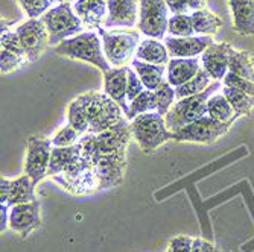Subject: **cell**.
I'll return each instance as SVG.
<instances>
[{
	"label": "cell",
	"mask_w": 254,
	"mask_h": 252,
	"mask_svg": "<svg viewBox=\"0 0 254 252\" xmlns=\"http://www.w3.org/2000/svg\"><path fill=\"white\" fill-rule=\"evenodd\" d=\"M131 139H132L131 125L128 123V119L124 117L114 126L99 134H91V132L84 134L79 140L82 149V158H85L90 163L95 155L127 152Z\"/></svg>",
	"instance_id": "6da1fadb"
},
{
	"label": "cell",
	"mask_w": 254,
	"mask_h": 252,
	"mask_svg": "<svg viewBox=\"0 0 254 252\" xmlns=\"http://www.w3.org/2000/svg\"><path fill=\"white\" fill-rule=\"evenodd\" d=\"M76 99L84 109L88 122V132L91 134H99L124 119V109L107 93L88 91V93L79 95Z\"/></svg>",
	"instance_id": "7a4b0ae2"
},
{
	"label": "cell",
	"mask_w": 254,
	"mask_h": 252,
	"mask_svg": "<svg viewBox=\"0 0 254 252\" xmlns=\"http://www.w3.org/2000/svg\"><path fill=\"white\" fill-rule=\"evenodd\" d=\"M221 88V82L215 81L207 87L202 93L175 101L169 112L165 116L166 126L171 132H177L178 129L188 126L207 114V103L209 99Z\"/></svg>",
	"instance_id": "3957f363"
},
{
	"label": "cell",
	"mask_w": 254,
	"mask_h": 252,
	"mask_svg": "<svg viewBox=\"0 0 254 252\" xmlns=\"http://www.w3.org/2000/svg\"><path fill=\"white\" fill-rule=\"evenodd\" d=\"M58 55L70 59H81L96 65L104 73L108 72L111 65L107 61L102 49V41L96 32H82L76 37L67 38L54 49Z\"/></svg>",
	"instance_id": "277c9868"
},
{
	"label": "cell",
	"mask_w": 254,
	"mask_h": 252,
	"mask_svg": "<svg viewBox=\"0 0 254 252\" xmlns=\"http://www.w3.org/2000/svg\"><path fill=\"white\" fill-rule=\"evenodd\" d=\"M129 125L132 139L145 153L155 151L168 140L174 139V132H171L166 126L165 116H161L157 111L137 116Z\"/></svg>",
	"instance_id": "5b68a950"
},
{
	"label": "cell",
	"mask_w": 254,
	"mask_h": 252,
	"mask_svg": "<svg viewBox=\"0 0 254 252\" xmlns=\"http://www.w3.org/2000/svg\"><path fill=\"white\" fill-rule=\"evenodd\" d=\"M102 37V49L110 65L127 67L140 44V32L134 29H98Z\"/></svg>",
	"instance_id": "8992f818"
},
{
	"label": "cell",
	"mask_w": 254,
	"mask_h": 252,
	"mask_svg": "<svg viewBox=\"0 0 254 252\" xmlns=\"http://www.w3.org/2000/svg\"><path fill=\"white\" fill-rule=\"evenodd\" d=\"M41 20L49 32V46H58L67 38L82 34L84 29V23L76 15L73 3H60L55 8H51Z\"/></svg>",
	"instance_id": "52a82bcc"
},
{
	"label": "cell",
	"mask_w": 254,
	"mask_h": 252,
	"mask_svg": "<svg viewBox=\"0 0 254 252\" xmlns=\"http://www.w3.org/2000/svg\"><path fill=\"white\" fill-rule=\"evenodd\" d=\"M138 31L148 38L163 40L169 23L166 0H138Z\"/></svg>",
	"instance_id": "ba28073f"
},
{
	"label": "cell",
	"mask_w": 254,
	"mask_h": 252,
	"mask_svg": "<svg viewBox=\"0 0 254 252\" xmlns=\"http://www.w3.org/2000/svg\"><path fill=\"white\" fill-rule=\"evenodd\" d=\"M52 139L32 135L28 139V151L25 158V173L32 179L34 186L48 176L51 156H52Z\"/></svg>",
	"instance_id": "9c48e42d"
},
{
	"label": "cell",
	"mask_w": 254,
	"mask_h": 252,
	"mask_svg": "<svg viewBox=\"0 0 254 252\" xmlns=\"http://www.w3.org/2000/svg\"><path fill=\"white\" fill-rule=\"evenodd\" d=\"M232 125L221 123L210 116H205L198 119L196 122L184 126L174 132L175 142H189V143H201V145H210L218 142L222 135H225Z\"/></svg>",
	"instance_id": "30bf717a"
},
{
	"label": "cell",
	"mask_w": 254,
	"mask_h": 252,
	"mask_svg": "<svg viewBox=\"0 0 254 252\" xmlns=\"http://www.w3.org/2000/svg\"><path fill=\"white\" fill-rule=\"evenodd\" d=\"M54 179L63 189L68 190L73 195H87L99 190V182L95 175L93 166L85 158H82V155L73 167L65 170L64 173L54 176Z\"/></svg>",
	"instance_id": "8fae6325"
},
{
	"label": "cell",
	"mask_w": 254,
	"mask_h": 252,
	"mask_svg": "<svg viewBox=\"0 0 254 252\" xmlns=\"http://www.w3.org/2000/svg\"><path fill=\"white\" fill-rule=\"evenodd\" d=\"M90 164L93 166L95 175L99 182V190L113 189L122 184L127 169V152L95 155Z\"/></svg>",
	"instance_id": "7c38bea8"
},
{
	"label": "cell",
	"mask_w": 254,
	"mask_h": 252,
	"mask_svg": "<svg viewBox=\"0 0 254 252\" xmlns=\"http://www.w3.org/2000/svg\"><path fill=\"white\" fill-rule=\"evenodd\" d=\"M15 32L25 49L26 58L29 62L38 59V56L44 52L46 46L49 44V32L46 29L44 21L40 18H29L15 28Z\"/></svg>",
	"instance_id": "4fadbf2b"
},
{
	"label": "cell",
	"mask_w": 254,
	"mask_h": 252,
	"mask_svg": "<svg viewBox=\"0 0 254 252\" xmlns=\"http://www.w3.org/2000/svg\"><path fill=\"white\" fill-rule=\"evenodd\" d=\"M34 201H37L35 186L26 173L15 179H8L2 176V179H0V203L14 207L18 203H28Z\"/></svg>",
	"instance_id": "5bb4252c"
},
{
	"label": "cell",
	"mask_w": 254,
	"mask_h": 252,
	"mask_svg": "<svg viewBox=\"0 0 254 252\" xmlns=\"http://www.w3.org/2000/svg\"><path fill=\"white\" fill-rule=\"evenodd\" d=\"M41 225L40 216V202L18 203L9 208V228L20 237L26 239L32 231Z\"/></svg>",
	"instance_id": "9a60e30c"
},
{
	"label": "cell",
	"mask_w": 254,
	"mask_h": 252,
	"mask_svg": "<svg viewBox=\"0 0 254 252\" xmlns=\"http://www.w3.org/2000/svg\"><path fill=\"white\" fill-rule=\"evenodd\" d=\"M213 44L212 35H196V37H166L165 46L172 58H196Z\"/></svg>",
	"instance_id": "2e32d148"
},
{
	"label": "cell",
	"mask_w": 254,
	"mask_h": 252,
	"mask_svg": "<svg viewBox=\"0 0 254 252\" xmlns=\"http://www.w3.org/2000/svg\"><path fill=\"white\" fill-rule=\"evenodd\" d=\"M233 48L228 43H213L201 55L202 68L215 81H222L228 73L230 53Z\"/></svg>",
	"instance_id": "e0dca14e"
},
{
	"label": "cell",
	"mask_w": 254,
	"mask_h": 252,
	"mask_svg": "<svg viewBox=\"0 0 254 252\" xmlns=\"http://www.w3.org/2000/svg\"><path fill=\"white\" fill-rule=\"evenodd\" d=\"M108 14L104 23L105 29L128 28L137 25V0H108Z\"/></svg>",
	"instance_id": "ac0fdd59"
},
{
	"label": "cell",
	"mask_w": 254,
	"mask_h": 252,
	"mask_svg": "<svg viewBox=\"0 0 254 252\" xmlns=\"http://www.w3.org/2000/svg\"><path fill=\"white\" fill-rule=\"evenodd\" d=\"M127 84H128V65L113 67L104 73V93H107L125 112H128L129 103L127 99Z\"/></svg>",
	"instance_id": "d6986e66"
},
{
	"label": "cell",
	"mask_w": 254,
	"mask_h": 252,
	"mask_svg": "<svg viewBox=\"0 0 254 252\" xmlns=\"http://www.w3.org/2000/svg\"><path fill=\"white\" fill-rule=\"evenodd\" d=\"M202 68L201 59L196 58H172L166 67V81L174 87H180L190 81Z\"/></svg>",
	"instance_id": "ffe728a7"
},
{
	"label": "cell",
	"mask_w": 254,
	"mask_h": 252,
	"mask_svg": "<svg viewBox=\"0 0 254 252\" xmlns=\"http://www.w3.org/2000/svg\"><path fill=\"white\" fill-rule=\"evenodd\" d=\"M107 2L108 0H76L73 3V9L84 25L101 29L108 14Z\"/></svg>",
	"instance_id": "44dd1931"
},
{
	"label": "cell",
	"mask_w": 254,
	"mask_h": 252,
	"mask_svg": "<svg viewBox=\"0 0 254 252\" xmlns=\"http://www.w3.org/2000/svg\"><path fill=\"white\" fill-rule=\"evenodd\" d=\"M233 28L239 35H254V0H228Z\"/></svg>",
	"instance_id": "7402d4cb"
},
{
	"label": "cell",
	"mask_w": 254,
	"mask_h": 252,
	"mask_svg": "<svg viewBox=\"0 0 254 252\" xmlns=\"http://www.w3.org/2000/svg\"><path fill=\"white\" fill-rule=\"evenodd\" d=\"M81 155H82V149H81L79 142L73 146H67V148H55L54 146L48 176L54 178L60 173H64L70 167H73L81 159Z\"/></svg>",
	"instance_id": "603a6c76"
},
{
	"label": "cell",
	"mask_w": 254,
	"mask_h": 252,
	"mask_svg": "<svg viewBox=\"0 0 254 252\" xmlns=\"http://www.w3.org/2000/svg\"><path fill=\"white\" fill-rule=\"evenodd\" d=\"M135 58L157 65H166L171 61L165 43H161L160 40L155 38H146L138 44Z\"/></svg>",
	"instance_id": "cb8c5ba5"
},
{
	"label": "cell",
	"mask_w": 254,
	"mask_h": 252,
	"mask_svg": "<svg viewBox=\"0 0 254 252\" xmlns=\"http://www.w3.org/2000/svg\"><path fill=\"white\" fill-rule=\"evenodd\" d=\"M131 65L134 67L135 73L138 75V78H140L146 90L154 91L165 82V72H166L165 65L149 64L137 58L131 61Z\"/></svg>",
	"instance_id": "d4e9b609"
},
{
	"label": "cell",
	"mask_w": 254,
	"mask_h": 252,
	"mask_svg": "<svg viewBox=\"0 0 254 252\" xmlns=\"http://www.w3.org/2000/svg\"><path fill=\"white\" fill-rule=\"evenodd\" d=\"M207 116H210L212 119L227 123V125H233L235 120H238V114L233 109V106L230 105L227 98L221 93H215L207 103Z\"/></svg>",
	"instance_id": "484cf974"
},
{
	"label": "cell",
	"mask_w": 254,
	"mask_h": 252,
	"mask_svg": "<svg viewBox=\"0 0 254 252\" xmlns=\"http://www.w3.org/2000/svg\"><path fill=\"white\" fill-rule=\"evenodd\" d=\"M192 26L196 35H215L222 26V20L209 9H198L190 14Z\"/></svg>",
	"instance_id": "4316f807"
},
{
	"label": "cell",
	"mask_w": 254,
	"mask_h": 252,
	"mask_svg": "<svg viewBox=\"0 0 254 252\" xmlns=\"http://www.w3.org/2000/svg\"><path fill=\"white\" fill-rule=\"evenodd\" d=\"M228 72L233 75L248 79L254 82V64L248 52L245 50H232L230 53V62H228Z\"/></svg>",
	"instance_id": "83f0119b"
},
{
	"label": "cell",
	"mask_w": 254,
	"mask_h": 252,
	"mask_svg": "<svg viewBox=\"0 0 254 252\" xmlns=\"http://www.w3.org/2000/svg\"><path fill=\"white\" fill-rule=\"evenodd\" d=\"M222 95L227 98L230 105L233 106L238 117H247L254 109V98L244 93V91L230 88V87H222Z\"/></svg>",
	"instance_id": "f1b7e54d"
},
{
	"label": "cell",
	"mask_w": 254,
	"mask_h": 252,
	"mask_svg": "<svg viewBox=\"0 0 254 252\" xmlns=\"http://www.w3.org/2000/svg\"><path fill=\"white\" fill-rule=\"evenodd\" d=\"M210 79H212L210 75L207 73L204 68H201V70L190 81H188L186 84H183V85L175 88V98H177V101L184 99V98H189V96H193V95H198V93H202V91L212 84Z\"/></svg>",
	"instance_id": "f546056e"
},
{
	"label": "cell",
	"mask_w": 254,
	"mask_h": 252,
	"mask_svg": "<svg viewBox=\"0 0 254 252\" xmlns=\"http://www.w3.org/2000/svg\"><path fill=\"white\" fill-rule=\"evenodd\" d=\"M157 111V101H155V93L151 90H145L143 93L138 95L132 102H129V108L127 112V119L132 120L137 116H142L146 112H155Z\"/></svg>",
	"instance_id": "4dcf8cb0"
},
{
	"label": "cell",
	"mask_w": 254,
	"mask_h": 252,
	"mask_svg": "<svg viewBox=\"0 0 254 252\" xmlns=\"http://www.w3.org/2000/svg\"><path fill=\"white\" fill-rule=\"evenodd\" d=\"M154 93H155V101H157V112L161 114V116H166L177 99L175 88L168 81H165L157 90H154Z\"/></svg>",
	"instance_id": "1f68e13d"
},
{
	"label": "cell",
	"mask_w": 254,
	"mask_h": 252,
	"mask_svg": "<svg viewBox=\"0 0 254 252\" xmlns=\"http://www.w3.org/2000/svg\"><path fill=\"white\" fill-rule=\"evenodd\" d=\"M168 32L172 37H192L195 32L190 14H174L168 23Z\"/></svg>",
	"instance_id": "d6a6232c"
},
{
	"label": "cell",
	"mask_w": 254,
	"mask_h": 252,
	"mask_svg": "<svg viewBox=\"0 0 254 252\" xmlns=\"http://www.w3.org/2000/svg\"><path fill=\"white\" fill-rule=\"evenodd\" d=\"M67 123L73 126L81 135L88 132V122L84 114V109L81 106V103L78 102V99L75 98L67 106Z\"/></svg>",
	"instance_id": "836d02e7"
},
{
	"label": "cell",
	"mask_w": 254,
	"mask_h": 252,
	"mask_svg": "<svg viewBox=\"0 0 254 252\" xmlns=\"http://www.w3.org/2000/svg\"><path fill=\"white\" fill-rule=\"evenodd\" d=\"M81 134L70 125H65L63 126L55 135H54V139H52V145L55 148H67V146H73L76 145L79 140H81Z\"/></svg>",
	"instance_id": "e575fe53"
},
{
	"label": "cell",
	"mask_w": 254,
	"mask_h": 252,
	"mask_svg": "<svg viewBox=\"0 0 254 252\" xmlns=\"http://www.w3.org/2000/svg\"><path fill=\"white\" fill-rule=\"evenodd\" d=\"M169 11L174 14H192L198 9H205V0H166Z\"/></svg>",
	"instance_id": "d590c367"
},
{
	"label": "cell",
	"mask_w": 254,
	"mask_h": 252,
	"mask_svg": "<svg viewBox=\"0 0 254 252\" xmlns=\"http://www.w3.org/2000/svg\"><path fill=\"white\" fill-rule=\"evenodd\" d=\"M29 18H40L51 9V0H17Z\"/></svg>",
	"instance_id": "8d00e7d4"
},
{
	"label": "cell",
	"mask_w": 254,
	"mask_h": 252,
	"mask_svg": "<svg viewBox=\"0 0 254 252\" xmlns=\"http://www.w3.org/2000/svg\"><path fill=\"white\" fill-rule=\"evenodd\" d=\"M26 61H28L26 56H20L3 49L0 50V70H2V75H8L17 70V68H20Z\"/></svg>",
	"instance_id": "74e56055"
},
{
	"label": "cell",
	"mask_w": 254,
	"mask_h": 252,
	"mask_svg": "<svg viewBox=\"0 0 254 252\" xmlns=\"http://www.w3.org/2000/svg\"><path fill=\"white\" fill-rule=\"evenodd\" d=\"M0 44H2V49L3 50L12 52L15 55H20V56H26L25 49H23L21 41H20V38H18V35H17L15 31L2 32V37H0Z\"/></svg>",
	"instance_id": "f35d334b"
},
{
	"label": "cell",
	"mask_w": 254,
	"mask_h": 252,
	"mask_svg": "<svg viewBox=\"0 0 254 252\" xmlns=\"http://www.w3.org/2000/svg\"><path fill=\"white\" fill-rule=\"evenodd\" d=\"M222 82H224V87H230V88L244 91V93H247V95L254 98V82H251L248 79L239 78V76L233 75L232 72H228L225 75V78L222 79Z\"/></svg>",
	"instance_id": "ab89813d"
},
{
	"label": "cell",
	"mask_w": 254,
	"mask_h": 252,
	"mask_svg": "<svg viewBox=\"0 0 254 252\" xmlns=\"http://www.w3.org/2000/svg\"><path fill=\"white\" fill-rule=\"evenodd\" d=\"M145 91V85L135 73V70H131L128 67V84H127V99L128 102H132L138 95Z\"/></svg>",
	"instance_id": "60d3db41"
},
{
	"label": "cell",
	"mask_w": 254,
	"mask_h": 252,
	"mask_svg": "<svg viewBox=\"0 0 254 252\" xmlns=\"http://www.w3.org/2000/svg\"><path fill=\"white\" fill-rule=\"evenodd\" d=\"M192 243H193V239L189 237V236H178V237H174L171 242H169V251L171 252H192Z\"/></svg>",
	"instance_id": "b9f144b4"
},
{
	"label": "cell",
	"mask_w": 254,
	"mask_h": 252,
	"mask_svg": "<svg viewBox=\"0 0 254 252\" xmlns=\"http://www.w3.org/2000/svg\"><path fill=\"white\" fill-rule=\"evenodd\" d=\"M192 252H219V249L209 240L195 237L192 243Z\"/></svg>",
	"instance_id": "7bdbcfd3"
},
{
	"label": "cell",
	"mask_w": 254,
	"mask_h": 252,
	"mask_svg": "<svg viewBox=\"0 0 254 252\" xmlns=\"http://www.w3.org/2000/svg\"><path fill=\"white\" fill-rule=\"evenodd\" d=\"M9 205L6 203H0V231H5L6 228L9 226Z\"/></svg>",
	"instance_id": "ee69618b"
},
{
	"label": "cell",
	"mask_w": 254,
	"mask_h": 252,
	"mask_svg": "<svg viewBox=\"0 0 254 252\" xmlns=\"http://www.w3.org/2000/svg\"><path fill=\"white\" fill-rule=\"evenodd\" d=\"M76 0H58V3H75Z\"/></svg>",
	"instance_id": "f6af8a7d"
},
{
	"label": "cell",
	"mask_w": 254,
	"mask_h": 252,
	"mask_svg": "<svg viewBox=\"0 0 254 252\" xmlns=\"http://www.w3.org/2000/svg\"><path fill=\"white\" fill-rule=\"evenodd\" d=\"M51 2H52V3H58V0H51Z\"/></svg>",
	"instance_id": "bcb514c9"
},
{
	"label": "cell",
	"mask_w": 254,
	"mask_h": 252,
	"mask_svg": "<svg viewBox=\"0 0 254 252\" xmlns=\"http://www.w3.org/2000/svg\"><path fill=\"white\" fill-rule=\"evenodd\" d=\"M166 252H171V251H169V249H168V251H166Z\"/></svg>",
	"instance_id": "7dc6e473"
}]
</instances>
